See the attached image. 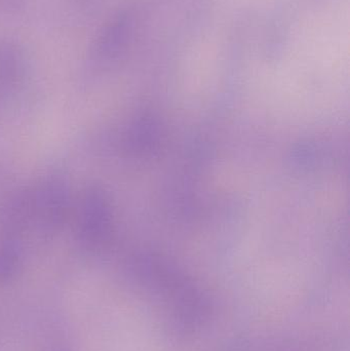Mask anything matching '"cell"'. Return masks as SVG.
I'll return each instance as SVG.
<instances>
[{
	"mask_svg": "<svg viewBox=\"0 0 350 351\" xmlns=\"http://www.w3.org/2000/svg\"><path fill=\"white\" fill-rule=\"evenodd\" d=\"M22 1V0H8V2H10V6H12V8H16V6H18V4H20V2Z\"/></svg>",
	"mask_w": 350,
	"mask_h": 351,
	"instance_id": "cell-1",
	"label": "cell"
}]
</instances>
